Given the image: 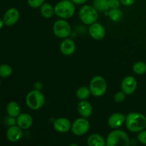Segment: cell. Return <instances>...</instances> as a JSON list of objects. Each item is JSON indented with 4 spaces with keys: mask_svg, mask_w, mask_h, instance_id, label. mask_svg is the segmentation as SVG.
Segmentation results:
<instances>
[{
    "mask_svg": "<svg viewBox=\"0 0 146 146\" xmlns=\"http://www.w3.org/2000/svg\"><path fill=\"white\" fill-rule=\"evenodd\" d=\"M6 111H7L9 116L17 118V116L19 115L20 112H21V108H20L19 104L17 101H11L7 105Z\"/></svg>",
    "mask_w": 146,
    "mask_h": 146,
    "instance_id": "obj_19",
    "label": "cell"
},
{
    "mask_svg": "<svg viewBox=\"0 0 146 146\" xmlns=\"http://www.w3.org/2000/svg\"><path fill=\"white\" fill-rule=\"evenodd\" d=\"M0 22H1V29H2L3 28V27H4V25H5V24H4V21H3V19H1L0 20Z\"/></svg>",
    "mask_w": 146,
    "mask_h": 146,
    "instance_id": "obj_32",
    "label": "cell"
},
{
    "mask_svg": "<svg viewBox=\"0 0 146 146\" xmlns=\"http://www.w3.org/2000/svg\"><path fill=\"white\" fill-rule=\"evenodd\" d=\"M106 146H128L130 139L125 132L121 130H113L107 136Z\"/></svg>",
    "mask_w": 146,
    "mask_h": 146,
    "instance_id": "obj_2",
    "label": "cell"
},
{
    "mask_svg": "<svg viewBox=\"0 0 146 146\" xmlns=\"http://www.w3.org/2000/svg\"><path fill=\"white\" fill-rule=\"evenodd\" d=\"M24 135L23 129L18 125H11L7 129L6 137L7 140L11 143H17L22 138Z\"/></svg>",
    "mask_w": 146,
    "mask_h": 146,
    "instance_id": "obj_11",
    "label": "cell"
},
{
    "mask_svg": "<svg viewBox=\"0 0 146 146\" xmlns=\"http://www.w3.org/2000/svg\"><path fill=\"white\" fill-rule=\"evenodd\" d=\"M126 116L121 113H115L108 118V125L113 129H117L125 123Z\"/></svg>",
    "mask_w": 146,
    "mask_h": 146,
    "instance_id": "obj_14",
    "label": "cell"
},
{
    "mask_svg": "<svg viewBox=\"0 0 146 146\" xmlns=\"http://www.w3.org/2000/svg\"><path fill=\"white\" fill-rule=\"evenodd\" d=\"M90 36L95 40H101L105 37L106 29L104 26L98 22H95L90 25L88 29Z\"/></svg>",
    "mask_w": 146,
    "mask_h": 146,
    "instance_id": "obj_13",
    "label": "cell"
},
{
    "mask_svg": "<svg viewBox=\"0 0 146 146\" xmlns=\"http://www.w3.org/2000/svg\"><path fill=\"white\" fill-rule=\"evenodd\" d=\"M53 31L57 38H68L71 33V26L67 21L64 19L57 20L53 25Z\"/></svg>",
    "mask_w": 146,
    "mask_h": 146,
    "instance_id": "obj_7",
    "label": "cell"
},
{
    "mask_svg": "<svg viewBox=\"0 0 146 146\" xmlns=\"http://www.w3.org/2000/svg\"><path fill=\"white\" fill-rule=\"evenodd\" d=\"M60 51L64 55L71 56L76 51V44L74 40L66 38L60 44Z\"/></svg>",
    "mask_w": 146,
    "mask_h": 146,
    "instance_id": "obj_15",
    "label": "cell"
},
{
    "mask_svg": "<svg viewBox=\"0 0 146 146\" xmlns=\"http://www.w3.org/2000/svg\"><path fill=\"white\" fill-rule=\"evenodd\" d=\"M40 12L41 16L46 19L51 18L55 14L54 7H53V6L49 3H44L40 7Z\"/></svg>",
    "mask_w": 146,
    "mask_h": 146,
    "instance_id": "obj_20",
    "label": "cell"
},
{
    "mask_svg": "<svg viewBox=\"0 0 146 146\" xmlns=\"http://www.w3.org/2000/svg\"><path fill=\"white\" fill-rule=\"evenodd\" d=\"M125 95L126 94L123 92V91H118L116 94L114 95V100L115 102L117 103H121L125 100Z\"/></svg>",
    "mask_w": 146,
    "mask_h": 146,
    "instance_id": "obj_27",
    "label": "cell"
},
{
    "mask_svg": "<svg viewBox=\"0 0 146 146\" xmlns=\"http://www.w3.org/2000/svg\"><path fill=\"white\" fill-rule=\"evenodd\" d=\"M121 3L124 6H126V7H129V6L133 5L135 2V0H120Z\"/></svg>",
    "mask_w": 146,
    "mask_h": 146,
    "instance_id": "obj_30",
    "label": "cell"
},
{
    "mask_svg": "<svg viewBox=\"0 0 146 146\" xmlns=\"http://www.w3.org/2000/svg\"><path fill=\"white\" fill-rule=\"evenodd\" d=\"M107 83L105 78L101 76H96L91 79L89 89L91 95L95 97H101L106 94L107 91Z\"/></svg>",
    "mask_w": 146,
    "mask_h": 146,
    "instance_id": "obj_6",
    "label": "cell"
},
{
    "mask_svg": "<svg viewBox=\"0 0 146 146\" xmlns=\"http://www.w3.org/2000/svg\"><path fill=\"white\" fill-rule=\"evenodd\" d=\"M94 6L98 11L105 12L109 9L108 0H94Z\"/></svg>",
    "mask_w": 146,
    "mask_h": 146,
    "instance_id": "obj_22",
    "label": "cell"
},
{
    "mask_svg": "<svg viewBox=\"0 0 146 146\" xmlns=\"http://www.w3.org/2000/svg\"><path fill=\"white\" fill-rule=\"evenodd\" d=\"M71 1L74 4H78V5H79V4H83L84 3H86L87 1V0H71Z\"/></svg>",
    "mask_w": 146,
    "mask_h": 146,
    "instance_id": "obj_31",
    "label": "cell"
},
{
    "mask_svg": "<svg viewBox=\"0 0 146 146\" xmlns=\"http://www.w3.org/2000/svg\"><path fill=\"white\" fill-rule=\"evenodd\" d=\"M123 12L119 8L118 9H111L108 11V17L111 21L114 22L120 21L123 17Z\"/></svg>",
    "mask_w": 146,
    "mask_h": 146,
    "instance_id": "obj_23",
    "label": "cell"
},
{
    "mask_svg": "<svg viewBox=\"0 0 146 146\" xmlns=\"http://www.w3.org/2000/svg\"><path fill=\"white\" fill-rule=\"evenodd\" d=\"M133 71L138 75H142L146 72V64L143 61H138L133 66Z\"/></svg>",
    "mask_w": 146,
    "mask_h": 146,
    "instance_id": "obj_24",
    "label": "cell"
},
{
    "mask_svg": "<svg viewBox=\"0 0 146 146\" xmlns=\"http://www.w3.org/2000/svg\"><path fill=\"white\" fill-rule=\"evenodd\" d=\"M90 129L89 121L86 118H79L76 119L71 125V132L76 136L86 135Z\"/></svg>",
    "mask_w": 146,
    "mask_h": 146,
    "instance_id": "obj_8",
    "label": "cell"
},
{
    "mask_svg": "<svg viewBox=\"0 0 146 146\" xmlns=\"http://www.w3.org/2000/svg\"><path fill=\"white\" fill-rule=\"evenodd\" d=\"M54 11L58 17L66 19L74 16L75 13V6L71 1L62 0L56 4L54 7Z\"/></svg>",
    "mask_w": 146,
    "mask_h": 146,
    "instance_id": "obj_4",
    "label": "cell"
},
{
    "mask_svg": "<svg viewBox=\"0 0 146 146\" xmlns=\"http://www.w3.org/2000/svg\"><path fill=\"white\" fill-rule=\"evenodd\" d=\"M46 102V98L38 90H32L26 96V104L31 110L37 111L42 108Z\"/></svg>",
    "mask_w": 146,
    "mask_h": 146,
    "instance_id": "obj_3",
    "label": "cell"
},
{
    "mask_svg": "<svg viewBox=\"0 0 146 146\" xmlns=\"http://www.w3.org/2000/svg\"><path fill=\"white\" fill-rule=\"evenodd\" d=\"M120 0H108V6L109 9H118L121 5Z\"/></svg>",
    "mask_w": 146,
    "mask_h": 146,
    "instance_id": "obj_29",
    "label": "cell"
},
{
    "mask_svg": "<svg viewBox=\"0 0 146 146\" xmlns=\"http://www.w3.org/2000/svg\"><path fill=\"white\" fill-rule=\"evenodd\" d=\"M91 93L90 91L89 88L86 86H81L77 89L76 93V97L79 100L82 101V100H86L89 98V96H91Z\"/></svg>",
    "mask_w": 146,
    "mask_h": 146,
    "instance_id": "obj_21",
    "label": "cell"
},
{
    "mask_svg": "<svg viewBox=\"0 0 146 146\" xmlns=\"http://www.w3.org/2000/svg\"><path fill=\"white\" fill-rule=\"evenodd\" d=\"M19 11L16 8H10L4 13L2 19L5 26L11 27L17 23L19 19Z\"/></svg>",
    "mask_w": 146,
    "mask_h": 146,
    "instance_id": "obj_10",
    "label": "cell"
},
{
    "mask_svg": "<svg viewBox=\"0 0 146 146\" xmlns=\"http://www.w3.org/2000/svg\"><path fill=\"white\" fill-rule=\"evenodd\" d=\"M125 126L132 133H139L146 128V117L138 112H132L126 115Z\"/></svg>",
    "mask_w": 146,
    "mask_h": 146,
    "instance_id": "obj_1",
    "label": "cell"
},
{
    "mask_svg": "<svg viewBox=\"0 0 146 146\" xmlns=\"http://www.w3.org/2000/svg\"><path fill=\"white\" fill-rule=\"evenodd\" d=\"M33 122V118L29 113H23L17 117V125L23 130H27L31 128Z\"/></svg>",
    "mask_w": 146,
    "mask_h": 146,
    "instance_id": "obj_17",
    "label": "cell"
},
{
    "mask_svg": "<svg viewBox=\"0 0 146 146\" xmlns=\"http://www.w3.org/2000/svg\"><path fill=\"white\" fill-rule=\"evenodd\" d=\"M138 86L136 79L133 76H128L123 79L121 89L126 95H131L135 91Z\"/></svg>",
    "mask_w": 146,
    "mask_h": 146,
    "instance_id": "obj_9",
    "label": "cell"
},
{
    "mask_svg": "<svg viewBox=\"0 0 146 146\" xmlns=\"http://www.w3.org/2000/svg\"><path fill=\"white\" fill-rule=\"evenodd\" d=\"M78 17L84 24L91 25L96 22L98 19V11L94 6L84 5L78 11Z\"/></svg>",
    "mask_w": 146,
    "mask_h": 146,
    "instance_id": "obj_5",
    "label": "cell"
},
{
    "mask_svg": "<svg viewBox=\"0 0 146 146\" xmlns=\"http://www.w3.org/2000/svg\"><path fill=\"white\" fill-rule=\"evenodd\" d=\"M72 123L66 118L60 117L56 118L54 122V128L60 133H66L71 129Z\"/></svg>",
    "mask_w": 146,
    "mask_h": 146,
    "instance_id": "obj_12",
    "label": "cell"
},
{
    "mask_svg": "<svg viewBox=\"0 0 146 146\" xmlns=\"http://www.w3.org/2000/svg\"><path fill=\"white\" fill-rule=\"evenodd\" d=\"M78 112L79 115L83 118H88L92 115L93 107L91 103L86 100H82L78 104L77 106Z\"/></svg>",
    "mask_w": 146,
    "mask_h": 146,
    "instance_id": "obj_16",
    "label": "cell"
},
{
    "mask_svg": "<svg viewBox=\"0 0 146 146\" xmlns=\"http://www.w3.org/2000/svg\"><path fill=\"white\" fill-rule=\"evenodd\" d=\"M138 141L141 143V144L146 145V131L143 130V131H140L138 134Z\"/></svg>",
    "mask_w": 146,
    "mask_h": 146,
    "instance_id": "obj_28",
    "label": "cell"
},
{
    "mask_svg": "<svg viewBox=\"0 0 146 146\" xmlns=\"http://www.w3.org/2000/svg\"><path fill=\"white\" fill-rule=\"evenodd\" d=\"M12 73L13 69L11 66L4 64L0 66V76H1V78H9L12 74Z\"/></svg>",
    "mask_w": 146,
    "mask_h": 146,
    "instance_id": "obj_25",
    "label": "cell"
},
{
    "mask_svg": "<svg viewBox=\"0 0 146 146\" xmlns=\"http://www.w3.org/2000/svg\"><path fill=\"white\" fill-rule=\"evenodd\" d=\"M29 6L31 8H38L41 7L44 3H45V0H27Z\"/></svg>",
    "mask_w": 146,
    "mask_h": 146,
    "instance_id": "obj_26",
    "label": "cell"
},
{
    "mask_svg": "<svg viewBox=\"0 0 146 146\" xmlns=\"http://www.w3.org/2000/svg\"><path fill=\"white\" fill-rule=\"evenodd\" d=\"M87 144L88 146H106V141L100 134L93 133L87 138Z\"/></svg>",
    "mask_w": 146,
    "mask_h": 146,
    "instance_id": "obj_18",
    "label": "cell"
}]
</instances>
